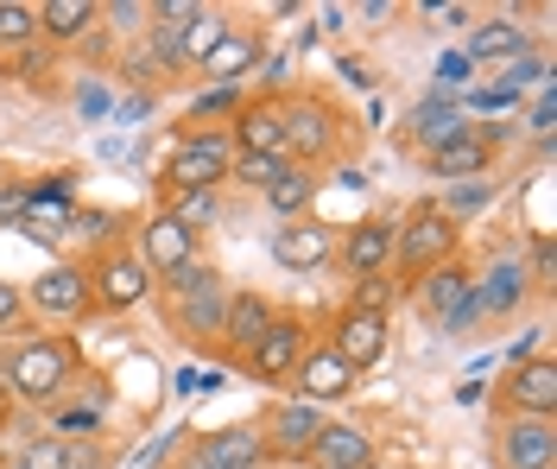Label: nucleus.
<instances>
[{"instance_id":"f257e3e1","label":"nucleus","mask_w":557,"mask_h":469,"mask_svg":"<svg viewBox=\"0 0 557 469\" xmlns=\"http://www.w3.org/2000/svg\"><path fill=\"white\" fill-rule=\"evenodd\" d=\"M0 368H7V399H20V406H58V394L76 381V343L70 336H33V343L7 349Z\"/></svg>"},{"instance_id":"f03ea898","label":"nucleus","mask_w":557,"mask_h":469,"mask_svg":"<svg viewBox=\"0 0 557 469\" xmlns=\"http://www.w3.org/2000/svg\"><path fill=\"white\" fill-rule=\"evenodd\" d=\"M228 165H235L228 127H190L177 140V152L165 159V184L172 190H215V184L228 178Z\"/></svg>"},{"instance_id":"7ed1b4c3","label":"nucleus","mask_w":557,"mask_h":469,"mask_svg":"<svg viewBox=\"0 0 557 469\" xmlns=\"http://www.w3.org/2000/svg\"><path fill=\"white\" fill-rule=\"evenodd\" d=\"M462 242V229L450 217H437V203H424L412 222H393V267L418 280V273H431V267H444Z\"/></svg>"},{"instance_id":"20e7f679","label":"nucleus","mask_w":557,"mask_h":469,"mask_svg":"<svg viewBox=\"0 0 557 469\" xmlns=\"http://www.w3.org/2000/svg\"><path fill=\"white\" fill-rule=\"evenodd\" d=\"M165 292L177 298V330L184 336H209V330H222V311H228V286H222V273L203 267V260H190V267H177Z\"/></svg>"},{"instance_id":"39448f33","label":"nucleus","mask_w":557,"mask_h":469,"mask_svg":"<svg viewBox=\"0 0 557 469\" xmlns=\"http://www.w3.org/2000/svg\"><path fill=\"white\" fill-rule=\"evenodd\" d=\"M418 311H431L437 330H469L482 318V305H475V273L469 267H431V273H418Z\"/></svg>"},{"instance_id":"423d86ee","label":"nucleus","mask_w":557,"mask_h":469,"mask_svg":"<svg viewBox=\"0 0 557 469\" xmlns=\"http://www.w3.org/2000/svg\"><path fill=\"white\" fill-rule=\"evenodd\" d=\"M146 292H152V273L139 267V254H102V260L89 267V298H96L102 311H134Z\"/></svg>"},{"instance_id":"0eeeda50","label":"nucleus","mask_w":557,"mask_h":469,"mask_svg":"<svg viewBox=\"0 0 557 469\" xmlns=\"http://www.w3.org/2000/svg\"><path fill=\"white\" fill-rule=\"evenodd\" d=\"M330 419H323V406L311 399H285L273 406V419H267V457H292V464H311V444Z\"/></svg>"},{"instance_id":"6e6552de","label":"nucleus","mask_w":557,"mask_h":469,"mask_svg":"<svg viewBox=\"0 0 557 469\" xmlns=\"http://www.w3.org/2000/svg\"><path fill=\"white\" fill-rule=\"evenodd\" d=\"M330 356H343L355 374L374 368V361L386 356V318L381 311H355V305H343V318L330 324Z\"/></svg>"},{"instance_id":"1a4fd4ad","label":"nucleus","mask_w":557,"mask_h":469,"mask_svg":"<svg viewBox=\"0 0 557 469\" xmlns=\"http://www.w3.org/2000/svg\"><path fill=\"white\" fill-rule=\"evenodd\" d=\"M305 349H311V343H305V324L273 311V324L260 330V343L247 349V374H253V381H285V374L298 368Z\"/></svg>"},{"instance_id":"9d476101","label":"nucleus","mask_w":557,"mask_h":469,"mask_svg":"<svg viewBox=\"0 0 557 469\" xmlns=\"http://www.w3.org/2000/svg\"><path fill=\"white\" fill-rule=\"evenodd\" d=\"M278 121H285V159L298 165L305 159V172H311L317 159L336 146V114L323 109V102H298V109H278Z\"/></svg>"},{"instance_id":"9b49d317","label":"nucleus","mask_w":557,"mask_h":469,"mask_svg":"<svg viewBox=\"0 0 557 469\" xmlns=\"http://www.w3.org/2000/svg\"><path fill=\"white\" fill-rule=\"evenodd\" d=\"M190 260H197V235H184L165 210L146 217V229H139V267H146V273L172 280L177 267H190Z\"/></svg>"},{"instance_id":"f8f14e48","label":"nucleus","mask_w":557,"mask_h":469,"mask_svg":"<svg viewBox=\"0 0 557 469\" xmlns=\"http://www.w3.org/2000/svg\"><path fill=\"white\" fill-rule=\"evenodd\" d=\"M26 298H33L45 318H83V311L96 305V298H89V273H83V267H70V260L45 267V273L33 280V292H26Z\"/></svg>"},{"instance_id":"ddd939ff","label":"nucleus","mask_w":557,"mask_h":469,"mask_svg":"<svg viewBox=\"0 0 557 469\" xmlns=\"http://www.w3.org/2000/svg\"><path fill=\"white\" fill-rule=\"evenodd\" d=\"M500 464L507 469H557V425L552 419H507L500 425Z\"/></svg>"},{"instance_id":"4468645a","label":"nucleus","mask_w":557,"mask_h":469,"mask_svg":"<svg viewBox=\"0 0 557 469\" xmlns=\"http://www.w3.org/2000/svg\"><path fill=\"white\" fill-rule=\"evenodd\" d=\"M525 260L513 248H500L494 260H487V273L475 280V305H482V318H507V311H520L525 298Z\"/></svg>"},{"instance_id":"2eb2a0df","label":"nucleus","mask_w":557,"mask_h":469,"mask_svg":"<svg viewBox=\"0 0 557 469\" xmlns=\"http://www.w3.org/2000/svg\"><path fill=\"white\" fill-rule=\"evenodd\" d=\"M292 381H298V399H311V406H330V399L355 394V368L343 356H330V349H305L298 368H292Z\"/></svg>"},{"instance_id":"dca6fc26","label":"nucleus","mask_w":557,"mask_h":469,"mask_svg":"<svg viewBox=\"0 0 557 469\" xmlns=\"http://www.w3.org/2000/svg\"><path fill=\"white\" fill-rule=\"evenodd\" d=\"M507 399L525 419H557V361L532 356L520 368H507Z\"/></svg>"},{"instance_id":"f3484780","label":"nucleus","mask_w":557,"mask_h":469,"mask_svg":"<svg viewBox=\"0 0 557 469\" xmlns=\"http://www.w3.org/2000/svg\"><path fill=\"white\" fill-rule=\"evenodd\" d=\"M330 254H336V242H330V229L311 222V217L285 222V229L273 235V260H278V267H292V273H317Z\"/></svg>"},{"instance_id":"a211bd4d","label":"nucleus","mask_w":557,"mask_h":469,"mask_svg":"<svg viewBox=\"0 0 557 469\" xmlns=\"http://www.w3.org/2000/svg\"><path fill=\"white\" fill-rule=\"evenodd\" d=\"M343 267L355 273V280H374L381 267H393V222L386 217H368V222H355L343 235Z\"/></svg>"},{"instance_id":"6ab92c4d","label":"nucleus","mask_w":557,"mask_h":469,"mask_svg":"<svg viewBox=\"0 0 557 469\" xmlns=\"http://www.w3.org/2000/svg\"><path fill=\"white\" fill-rule=\"evenodd\" d=\"M260 464H267V432L260 425H228L197 451L190 469H260Z\"/></svg>"},{"instance_id":"aec40b11","label":"nucleus","mask_w":557,"mask_h":469,"mask_svg":"<svg viewBox=\"0 0 557 469\" xmlns=\"http://www.w3.org/2000/svg\"><path fill=\"white\" fill-rule=\"evenodd\" d=\"M456 134H469L462 102H450V96H424V102L412 109V146H424V159H431L437 146H450Z\"/></svg>"},{"instance_id":"412c9836","label":"nucleus","mask_w":557,"mask_h":469,"mask_svg":"<svg viewBox=\"0 0 557 469\" xmlns=\"http://www.w3.org/2000/svg\"><path fill=\"white\" fill-rule=\"evenodd\" d=\"M311 464L317 469H374V437L361 425H323L311 444Z\"/></svg>"},{"instance_id":"4be33fe9","label":"nucleus","mask_w":557,"mask_h":469,"mask_svg":"<svg viewBox=\"0 0 557 469\" xmlns=\"http://www.w3.org/2000/svg\"><path fill=\"white\" fill-rule=\"evenodd\" d=\"M273 324V305H267V298H260V292H228V311H222V330H215V336H222V343H228V349H253V343H260V330Z\"/></svg>"},{"instance_id":"5701e85b","label":"nucleus","mask_w":557,"mask_h":469,"mask_svg":"<svg viewBox=\"0 0 557 469\" xmlns=\"http://www.w3.org/2000/svg\"><path fill=\"white\" fill-rule=\"evenodd\" d=\"M228 140H235V152H285V121L273 102H242Z\"/></svg>"},{"instance_id":"b1692460","label":"nucleus","mask_w":557,"mask_h":469,"mask_svg":"<svg viewBox=\"0 0 557 469\" xmlns=\"http://www.w3.org/2000/svg\"><path fill=\"white\" fill-rule=\"evenodd\" d=\"M532 51V33H525L520 20H482L475 33H469V64H482V58H494V64H513V58H525Z\"/></svg>"},{"instance_id":"393cba45","label":"nucleus","mask_w":557,"mask_h":469,"mask_svg":"<svg viewBox=\"0 0 557 469\" xmlns=\"http://www.w3.org/2000/svg\"><path fill=\"white\" fill-rule=\"evenodd\" d=\"M487 165H494V146L475 140V127H469V134H456L450 146H437V152H431V172H437V178H450V184L482 178Z\"/></svg>"},{"instance_id":"a878e982","label":"nucleus","mask_w":557,"mask_h":469,"mask_svg":"<svg viewBox=\"0 0 557 469\" xmlns=\"http://www.w3.org/2000/svg\"><path fill=\"white\" fill-rule=\"evenodd\" d=\"M253 64H260V38L228 33V38H222V45H215V51L203 58V64H197V71H203L215 89H235V76H247Z\"/></svg>"},{"instance_id":"bb28decb","label":"nucleus","mask_w":557,"mask_h":469,"mask_svg":"<svg viewBox=\"0 0 557 469\" xmlns=\"http://www.w3.org/2000/svg\"><path fill=\"white\" fill-rule=\"evenodd\" d=\"M311 197H317V178L305 172V165H285L273 184H267V210H273L278 222H298L311 217Z\"/></svg>"},{"instance_id":"cd10ccee","label":"nucleus","mask_w":557,"mask_h":469,"mask_svg":"<svg viewBox=\"0 0 557 469\" xmlns=\"http://www.w3.org/2000/svg\"><path fill=\"white\" fill-rule=\"evenodd\" d=\"M96 20H102V7H96V0H51V7H38V33L58 38V45L83 38Z\"/></svg>"},{"instance_id":"c85d7f7f","label":"nucleus","mask_w":557,"mask_h":469,"mask_svg":"<svg viewBox=\"0 0 557 469\" xmlns=\"http://www.w3.org/2000/svg\"><path fill=\"white\" fill-rule=\"evenodd\" d=\"M165 217H172L184 235H203V229H215V217H222V197H215V190H177V203Z\"/></svg>"},{"instance_id":"c756f323","label":"nucleus","mask_w":557,"mask_h":469,"mask_svg":"<svg viewBox=\"0 0 557 469\" xmlns=\"http://www.w3.org/2000/svg\"><path fill=\"white\" fill-rule=\"evenodd\" d=\"M228 33H235V26H228L222 13H209V7H203V13L184 26V45H177V51H184V64H203V58H209V51H215Z\"/></svg>"},{"instance_id":"7c9ffc66","label":"nucleus","mask_w":557,"mask_h":469,"mask_svg":"<svg viewBox=\"0 0 557 469\" xmlns=\"http://www.w3.org/2000/svg\"><path fill=\"white\" fill-rule=\"evenodd\" d=\"M292 159L285 152H235V165H228V178H242V184H253V190H267V184L285 172Z\"/></svg>"},{"instance_id":"2f4dec72","label":"nucleus","mask_w":557,"mask_h":469,"mask_svg":"<svg viewBox=\"0 0 557 469\" xmlns=\"http://www.w3.org/2000/svg\"><path fill=\"white\" fill-rule=\"evenodd\" d=\"M487 197H494V190H487L482 178L450 184V190H444V203H437V217H450V222H462V217H482V210H487Z\"/></svg>"},{"instance_id":"473e14b6","label":"nucleus","mask_w":557,"mask_h":469,"mask_svg":"<svg viewBox=\"0 0 557 469\" xmlns=\"http://www.w3.org/2000/svg\"><path fill=\"white\" fill-rule=\"evenodd\" d=\"M38 38V7H20V0H0V45H33Z\"/></svg>"},{"instance_id":"72a5a7b5","label":"nucleus","mask_w":557,"mask_h":469,"mask_svg":"<svg viewBox=\"0 0 557 469\" xmlns=\"http://www.w3.org/2000/svg\"><path fill=\"white\" fill-rule=\"evenodd\" d=\"M20 469H70V444L58 432L33 437V444H26V457H20Z\"/></svg>"},{"instance_id":"f704fd0d","label":"nucleus","mask_w":557,"mask_h":469,"mask_svg":"<svg viewBox=\"0 0 557 469\" xmlns=\"http://www.w3.org/2000/svg\"><path fill=\"white\" fill-rule=\"evenodd\" d=\"M469 76H475V64H469V51H444L437 58V96H469Z\"/></svg>"},{"instance_id":"c9c22d12","label":"nucleus","mask_w":557,"mask_h":469,"mask_svg":"<svg viewBox=\"0 0 557 469\" xmlns=\"http://www.w3.org/2000/svg\"><path fill=\"white\" fill-rule=\"evenodd\" d=\"M108 26H114V33H146V26H152V7H146V0H114V7H108Z\"/></svg>"},{"instance_id":"e433bc0d","label":"nucleus","mask_w":557,"mask_h":469,"mask_svg":"<svg viewBox=\"0 0 557 469\" xmlns=\"http://www.w3.org/2000/svg\"><path fill=\"white\" fill-rule=\"evenodd\" d=\"M197 13H203L197 0H159V7H152V26H159V33H184Z\"/></svg>"},{"instance_id":"4c0bfd02","label":"nucleus","mask_w":557,"mask_h":469,"mask_svg":"<svg viewBox=\"0 0 557 469\" xmlns=\"http://www.w3.org/2000/svg\"><path fill=\"white\" fill-rule=\"evenodd\" d=\"M545 76H552V64H545L539 51H525V58H513V64H507V76H500V83H507V89L520 96L525 83H545Z\"/></svg>"},{"instance_id":"58836bf2","label":"nucleus","mask_w":557,"mask_h":469,"mask_svg":"<svg viewBox=\"0 0 557 469\" xmlns=\"http://www.w3.org/2000/svg\"><path fill=\"white\" fill-rule=\"evenodd\" d=\"M228 109H242V96H235V89H215V83H209L203 96L190 102V121H209V114H228Z\"/></svg>"},{"instance_id":"ea45409f","label":"nucleus","mask_w":557,"mask_h":469,"mask_svg":"<svg viewBox=\"0 0 557 469\" xmlns=\"http://www.w3.org/2000/svg\"><path fill=\"white\" fill-rule=\"evenodd\" d=\"M386 298H393V286L374 273V280H361V286H355V298H348V305H355V311H381V318H386Z\"/></svg>"},{"instance_id":"a19ab883","label":"nucleus","mask_w":557,"mask_h":469,"mask_svg":"<svg viewBox=\"0 0 557 469\" xmlns=\"http://www.w3.org/2000/svg\"><path fill=\"white\" fill-rule=\"evenodd\" d=\"M222 374L215 368H177V394H215Z\"/></svg>"},{"instance_id":"79ce46f5","label":"nucleus","mask_w":557,"mask_h":469,"mask_svg":"<svg viewBox=\"0 0 557 469\" xmlns=\"http://www.w3.org/2000/svg\"><path fill=\"white\" fill-rule=\"evenodd\" d=\"M469 102H475V109H520V96H513L507 83H494V89H469Z\"/></svg>"},{"instance_id":"37998d69","label":"nucleus","mask_w":557,"mask_h":469,"mask_svg":"<svg viewBox=\"0 0 557 469\" xmlns=\"http://www.w3.org/2000/svg\"><path fill=\"white\" fill-rule=\"evenodd\" d=\"M552 235H539V242H532V273H525V280H539V286H552Z\"/></svg>"},{"instance_id":"c03bdc74","label":"nucleus","mask_w":557,"mask_h":469,"mask_svg":"<svg viewBox=\"0 0 557 469\" xmlns=\"http://www.w3.org/2000/svg\"><path fill=\"white\" fill-rule=\"evenodd\" d=\"M552 121H557V96H552V83H545V89H539V109H532V134L545 140V134H552Z\"/></svg>"},{"instance_id":"a18cd8bd","label":"nucleus","mask_w":557,"mask_h":469,"mask_svg":"<svg viewBox=\"0 0 557 469\" xmlns=\"http://www.w3.org/2000/svg\"><path fill=\"white\" fill-rule=\"evenodd\" d=\"M20 305H26V292L13 286V280H0V330H7L13 318H20Z\"/></svg>"},{"instance_id":"49530a36","label":"nucleus","mask_w":557,"mask_h":469,"mask_svg":"<svg viewBox=\"0 0 557 469\" xmlns=\"http://www.w3.org/2000/svg\"><path fill=\"white\" fill-rule=\"evenodd\" d=\"M431 20H444V26H475L469 7H431Z\"/></svg>"},{"instance_id":"de8ad7c7","label":"nucleus","mask_w":557,"mask_h":469,"mask_svg":"<svg viewBox=\"0 0 557 469\" xmlns=\"http://www.w3.org/2000/svg\"><path fill=\"white\" fill-rule=\"evenodd\" d=\"M343 76H348V83H355V89H374V76L361 71V64H355V58H343Z\"/></svg>"},{"instance_id":"09e8293b","label":"nucleus","mask_w":557,"mask_h":469,"mask_svg":"<svg viewBox=\"0 0 557 469\" xmlns=\"http://www.w3.org/2000/svg\"><path fill=\"white\" fill-rule=\"evenodd\" d=\"M7 406H13V399H7V394H0V425H7Z\"/></svg>"},{"instance_id":"8fccbe9b","label":"nucleus","mask_w":557,"mask_h":469,"mask_svg":"<svg viewBox=\"0 0 557 469\" xmlns=\"http://www.w3.org/2000/svg\"><path fill=\"white\" fill-rule=\"evenodd\" d=\"M13 469H20V464H13Z\"/></svg>"}]
</instances>
